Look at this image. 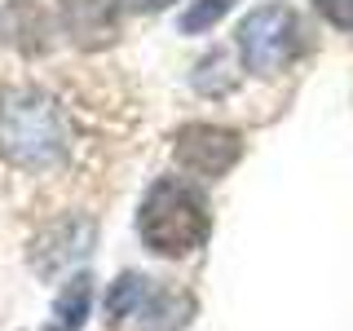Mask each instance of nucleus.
Masks as SVG:
<instances>
[{
    "mask_svg": "<svg viewBox=\"0 0 353 331\" xmlns=\"http://www.w3.org/2000/svg\"><path fill=\"white\" fill-rule=\"evenodd\" d=\"M75 150V124L49 88H0V159L18 172H53Z\"/></svg>",
    "mask_w": 353,
    "mask_h": 331,
    "instance_id": "obj_1",
    "label": "nucleus"
},
{
    "mask_svg": "<svg viewBox=\"0 0 353 331\" xmlns=\"http://www.w3.org/2000/svg\"><path fill=\"white\" fill-rule=\"evenodd\" d=\"M137 230L146 239L150 252L159 257H185V252L203 248L208 230H212V217H208L203 194L194 190L181 177H159V181L146 190L137 212Z\"/></svg>",
    "mask_w": 353,
    "mask_h": 331,
    "instance_id": "obj_2",
    "label": "nucleus"
},
{
    "mask_svg": "<svg viewBox=\"0 0 353 331\" xmlns=\"http://www.w3.org/2000/svg\"><path fill=\"white\" fill-rule=\"evenodd\" d=\"M243 66L256 75H274L301 53V18L287 5H261L239 22Z\"/></svg>",
    "mask_w": 353,
    "mask_h": 331,
    "instance_id": "obj_3",
    "label": "nucleus"
},
{
    "mask_svg": "<svg viewBox=\"0 0 353 331\" xmlns=\"http://www.w3.org/2000/svg\"><path fill=\"white\" fill-rule=\"evenodd\" d=\"M239 154H243V137L221 124H185L172 141L176 168H185L190 177H203V181L230 172L239 163Z\"/></svg>",
    "mask_w": 353,
    "mask_h": 331,
    "instance_id": "obj_4",
    "label": "nucleus"
},
{
    "mask_svg": "<svg viewBox=\"0 0 353 331\" xmlns=\"http://www.w3.org/2000/svg\"><path fill=\"white\" fill-rule=\"evenodd\" d=\"M62 31L75 49L93 53L106 49L115 40V18H119V0H62L58 5Z\"/></svg>",
    "mask_w": 353,
    "mask_h": 331,
    "instance_id": "obj_5",
    "label": "nucleus"
},
{
    "mask_svg": "<svg viewBox=\"0 0 353 331\" xmlns=\"http://www.w3.org/2000/svg\"><path fill=\"white\" fill-rule=\"evenodd\" d=\"M88 248H93V225L80 221V217H71V221L49 225L36 243H31V265H36L44 279H58L71 261L88 257Z\"/></svg>",
    "mask_w": 353,
    "mask_h": 331,
    "instance_id": "obj_6",
    "label": "nucleus"
},
{
    "mask_svg": "<svg viewBox=\"0 0 353 331\" xmlns=\"http://www.w3.org/2000/svg\"><path fill=\"white\" fill-rule=\"evenodd\" d=\"M49 36H53V18L44 14V5H36V0H9L0 9V40L9 49H18L22 58L44 53L49 49Z\"/></svg>",
    "mask_w": 353,
    "mask_h": 331,
    "instance_id": "obj_7",
    "label": "nucleus"
},
{
    "mask_svg": "<svg viewBox=\"0 0 353 331\" xmlns=\"http://www.w3.org/2000/svg\"><path fill=\"white\" fill-rule=\"evenodd\" d=\"M88 301H93V279H88V274H75V279L58 292L49 331H80L84 318H88Z\"/></svg>",
    "mask_w": 353,
    "mask_h": 331,
    "instance_id": "obj_8",
    "label": "nucleus"
},
{
    "mask_svg": "<svg viewBox=\"0 0 353 331\" xmlns=\"http://www.w3.org/2000/svg\"><path fill=\"white\" fill-rule=\"evenodd\" d=\"M146 296H150L146 279H137V274H124V279L110 287V296H106V318H110V323H124L128 314H141Z\"/></svg>",
    "mask_w": 353,
    "mask_h": 331,
    "instance_id": "obj_9",
    "label": "nucleus"
},
{
    "mask_svg": "<svg viewBox=\"0 0 353 331\" xmlns=\"http://www.w3.org/2000/svg\"><path fill=\"white\" fill-rule=\"evenodd\" d=\"M230 9H234V0H194V5L181 14V31H185V36H199V31L216 27Z\"/></svg>",
    "mask_w": 353,
    "mask_h": 331,
    "instance_id": "obj_10",
    "label": "nucleus"
},
{
    "mask_svg": "<svg viewBox=\"0 0 353 331\" xmlns=\"http://www.w3.org/2000/svg\"><path fill=\"white\" fill-rule=\"evenodd\" d=\"M314 5H318V14H323L331 27L353 31V0H314Z\"/></svg>",
    "mask_w": 353,
    "mask_h": 331,
    "instance_id": "obj_11",
    "label": "nucleus"
},
{
    "mask_svg": "<svg viewBox=\"0 0 353 331\" xmlns=\"http://www.w3.org/2000/svg\"><path fill=\"white\" fill-rule=\"evenodd\" d=\"M168 5L172 0H119V9H128V14H159Z\"/></svg>",
    "mask_w": 353,
    "mask_h": 331,
    "instance_id": "obj_12",
    "label": "nucleus"
}]
</instances>
